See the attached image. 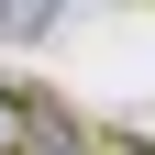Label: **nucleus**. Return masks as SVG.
I'll return each instance as SVG.
<instances>
[{"label": "nucleus", "mask_w": 155, "mask_h": 155, "mask_svg": "<svg viewBox=\"0 0 155 155\" xmlns=\"http://www.w3.org/2000/svg\"><path fill=\"white\" fill-rule=\"evenodd\" d=\"M0 155H33V100L0 78Z\"/></svg>", "instance_id": "1"}, {"label": "nucleus", "mask_w": 155, "mask_h": 155, "mask_svg": "<svg viewBox=\"0 0 155 155\" xmlns=\"http://www.w3.org/2000/svg\"><path fill=\"white\" fill-rule=\"evenodd\" d=\"M111 155H155V144H111Z\"/></svg>", "instance_id": "2"}]
</instances>
